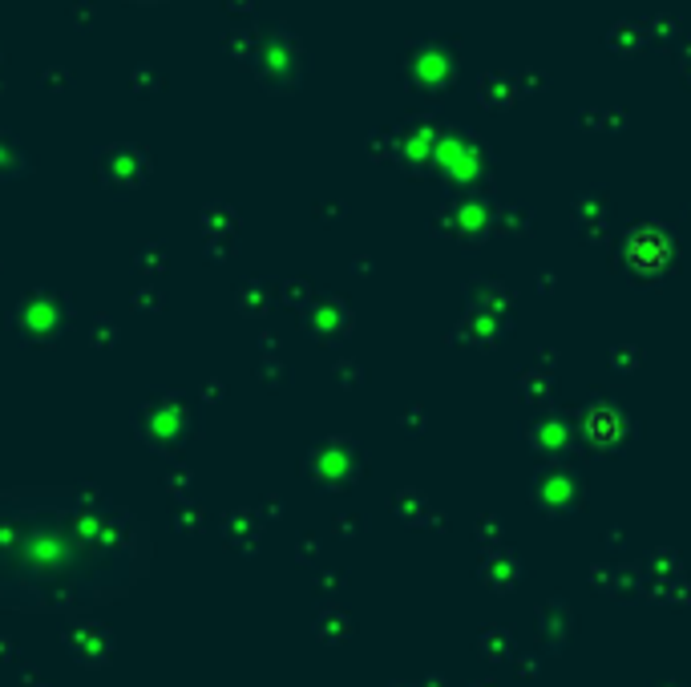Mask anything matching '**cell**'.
I'll return each mask as SVG.
<instances>
[{
	"label": "cell",
	"instance_id": "1",
	"mask_svg": "<svg viewBox=\"0 0 691 687\" xmlns=\"http://www.w3.org/2000/svg\"><path fill=\"white\" fill-rule=\"evenodd\" d=\"M150 562L146 526L93 485L0 494V607L77 611L114 603Z\"/></svg>",
	"mask_w": 691,
	"mask_h": 687
},
{
	"label": "cell",
	"instance_id": "2",
	"mask_svg": "<svg viewBox=\"0 0 691 687\" xmlns=\"http://www.w3.org/2000/svg\"><path fill=\"white\" fill-rule=\"evenodd\" d=\"M65 651L81 663V667H106L114 655V631L106 623H73L65 631Z\"/></svg>",
	"mask_w": 691,
	"mask_h": 687
},
{
	"label": "cell",
	"instance_id": "3",
	"mask_svg": "<svg viewBox=\"0 0 691 687\" xmlns=\"http://www.w3.org/2000/svg\"><path fill=\"white\" fill-rule=\"evenodd\" d=\"M29 170H33V158H29V150L21 146V138L9 134V130H0V182L25 178Z\"/></svg>",
	"mask_w": 691,
	"mask_h": 687
},
{
	"label": "cell",
	"instance_id": "4",
	"mask_svg": "<svg viewBox=\"0 0 691 687\" xmlns=\"http://www.w3.org/2000/svg\"><path fill=\"white\" fill-rule=\"evenodd\" d=\"M138 5H158V0H138Z\"/></svg>",
	"mask_w": 691,
	"mask_h": 687
}]
</instances>
